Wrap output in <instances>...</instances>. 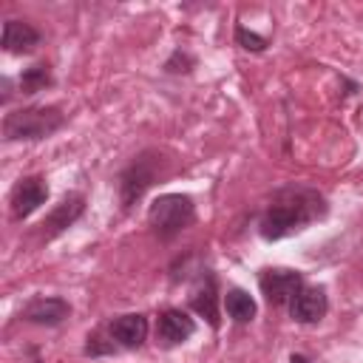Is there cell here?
<instances>
[{
	"label": "cell",
	"instance_id": "6da1fadb",
	"mask_svg": "<svg viewBox=\"0 0 363 363\" xmlns=\"http://www.w3.org/2000/svg\"><path fill=\"white\" fill-rule=\"evenodd\" d=\"M323 210H326V204H323V199L315 190L286 187L267 207V213L261 218V235L267 241H278V238H284L289 233L303 230L309 221L320 218Z\"/></svg>",
	"mask_w": 363,
	"mask_h": 363
},
{
	"label": "cell",
	"instance_id": "7a4b0ae2",
	"mask_svg": "<svg viewBox=\"0 0 363 363\" xmlns=\"http://www.w3.org/2000/svg\"><path fill=\"white\" fill-rule=\"evenodd\" d=\"M62 113L57 108H20L6 113L3 119V136L6 142H34L45 139L54 130L62 128Z\"/></svg>",
	"mask_w": 363,
	"mask_h": 363
},
{
	"label": "cell",
	"instance_id": "3957f363",
	"mask_svg": "<svg viewBox=\"0 0 363 363\" xmlns=\"http://www.w3.org/2000/svg\"><path fill=\"white\" fill-rule=\"evenodd\" d=\"M147 218H150V227L156 230L159 238H173V235H179L182 230H187L193 224L196 207H193V199L190 196L164 193V196H159L150 204Z\"/></svg>",
	"mask_w": 363,
	"mask_h": 363
},
{
	"label": "cell",
	"instance_id": "277c9868",
	"mask_svg": "<svg viewBox=\"0 0 363 363\" xmlns=\"http://www.w3.org/2000/svg\"><path fill=\"white\" fill-rule=\"evenodd\" d=\"M258 284H261V292L264 298L272 303V306H284V303H292L295 295L303 289V278L298 269H264L258 275Z\"/></svg>",
	"mask_w": 363,
	"mask_h": 363
},
{
	"label": "cell",
	"instance_id": "5b68a950",
	"mask_svg": "<svg viewBox=\"0 0 363 363\" xmlns=\"http://www.w3.org/2000/svg\"><path fill=\"white\" fill-rule=\"evenodd\" d=\"M45 199H48V184H45V179H40V176H26V179H20V182L14 184V190H11V216H14L17 221L28 218L40 204H45Z\"/></svg>",
	"mask_w": 363,
	"mask_h": 363
},
{
	"label": "cell",
	"instance_id": "8992f818",
	"mask_svg": "<svg viewBox=\"0 0 363 363\" xmlns=\"http://www.w3.org/2000/svg\"><path fill=\"white\" fill-rule=\"evenodd\" d=\"M193 332H196V320L187 315V312H182V309H164L162 315H159V323H156V340L162 343V346H179V343H184V340H190L193 337Z\"/></svg>",
	"mask_w": 363,
	"mask_h": 363
},
{
	"label": "cell",
	"instance_id": "52a82bcc",
	"mask_svg": "<svg viewBox=\"0 0 363 363\" xmlns=\"http://www.w3.org/2000/svg\"><path fill=\"white\" fill-rule=\"evenodd\" d=\"M156 170H153V162L147 159H136L119 179V190H122V207H130L136 199H142V193L147 190V184L153 182Z\"/></svg>",
	"mask_w": 363,
	"mask_h": 363
},
{
	"label": "cell",
	"instance_id": "ba28073f",
	"mask_svg": "<svg viewBox=\"0 0 363 363\" xmlns=\"http://www.w3.org/2000/svg\"><path fill=\"white\" fill-rule=\"evenodd\" d=\"M326 309H329V301L320 286H303L289 303V312L298 323H318L326 315Z\"/></svg>",
	"mask_w": 363,
	"mask_h": 363
},
{
	"label": "cell",
	"instance_id": "9c48e42d",
	"mask_svg": "<svg viewBox=\"0 0 363 363\" xmlns=\"http://www.w3.org/2000/svg\"><path fill=\"white\" fill-rule=\"evenodd\" d=\"M111 340H116L119 346L125 349H139L147 337V318L139 315V312H128V315H119L113 318L111 323Z\"/></svg>",
	"mask_w": 363,
	"mask_h": 363
},
{
	"label": "cell",
	"instance_id": "30bf717a",
	"mask_svg": "<svg viewBox=\"0 0 363 363\" xmlns=\"http://www.w3.org/2000/svg\"><path fill=\"white\" fill-rule=\"evenodd\" d=\"M71 315V306L62 298H34L23 306V318L40 326H57Z\"/></svg>",
	"mask_w": 363,
	"mask_h": 363
},
{
	"label": "cell",
	"instance_id": "8fae6325",
	"mask_svg": "<svg viewBox=\"0 0 363 363\" xmlns=\"http://www.w3.org/2000/svg\"><path fill=\"white\" fill-rule=\"evenodd\" d=\"M40 45V34L23 20H6L3 26V48L9 54H28Z\"/></svg>",
	"mask_w": 363,
	"mask_h": 363
},
{
	"label": "cell",
	"instance_id": "7c38bea8",
	"mask_svg": "<svg viewBox=\"0 0 363 363\" xmlns=\"http://www.w3.org/2000/svg\"><path fill=\"white\" fill-rule=\"evenodd\" d=\"M190 306H193L201 318H207V323H210L213 329H218V295H216V278H213V275H204L201 284L193 289Z\"/></svg>",
	"mask_w": 363,
	"mask_h": 363
},
{
	"label": "cell",
	"instance_id": "4fadbf2b",
	"mask_svg": "<svg viewBox=\"0 0 363 363\" xmlns=\"http://www.w3.org/2000/svg\"><path fill=\"white\" fill-rule=\"evenodd\" d=\"M82 207H85V199H82L79 193H71V196H65V199L57 204V210H51V216L45 218L43 227H48V233L54 235V233L65 230L71 221H77V216L82 213Z\"/></svg>",
	"mask_w": 363,
	"mask_h": 363
},
{
	"label": "cell",
	"instance_id": "5bb4252c",
	"mask_svg": "<svg viewBox=\"0 0 363 363\" xmlns=\"http://www.w3.org/2000/svg\"><path fill=\"white\" fill-rule=\"evenodd\" d=\"M224 309H227V315L235 320V323H250L252 318H255V301L250 298V292H244V289H227V295H224Z\"/></svg>",
	"mask_w": 363,
	"mask_h": 363
},
{
	"label": "cell",
	"instance_id": "9a60e30c",
	"mask_svg": "<svg viewBox=\"0 0 363 363\" xmlns=\"http://www.w3.org/2000/svg\"><path fill=\"white\" fill-rule=\"evenodd\" d=\"M51 85V71H48V65H31V68H26L23 71V77H20V91L23 94H37V91H43V88H48Z\"/></svg>",
	"mask_w": 363,
	"mask_h": 363
},
{
	"label": "cell",
	"instance_id": "2e32d148",
	"mask_svg": "<svg viewBox=\"0 0 363 363\" xmlns=\"http://www.w3.org/2000/svg\"><path fill=\"white\" fill-rule=\"evenodd\" d=\"M235 40H238V45H241V48H247V51H264V48H267V40H264V37H258L255 31H247L244 26H238V28H235Z\"/></svg>",
	"mask_w": 363,
	"mask_h": 363
}]
</instances>
